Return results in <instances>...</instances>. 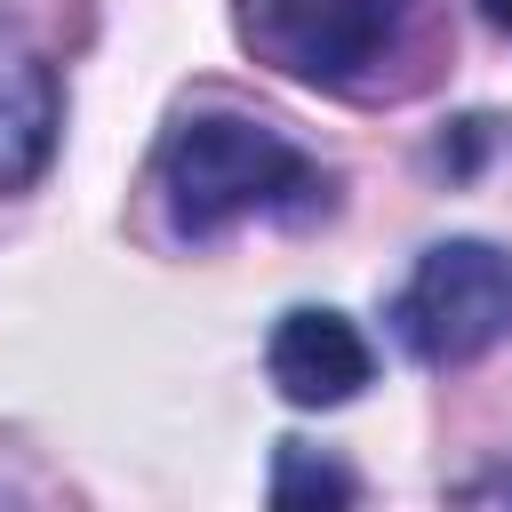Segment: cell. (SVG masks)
I'll use <instances>...</instances> for the list:
<instances>
[{"label": "cell", "instance_id": "6", "mask_svg": "<svg viewBox=\"0 0 512 512\" xmlns=\"http://www.w3.org/2000/svg\"><path fill=\"white\" fill-rule=\"evenodd\" d=\"M272 504L296 512V504H360V472L304 448V440H280L272 448Z\"/></svg>", "mask_w": 512, "mask_h": 512}, {"label": "cell", "instance_id": "2", "mask_svg": "<svg viewBox=\"0 0 512 512\" xmlns=\"http://www.w3.org/2000/svg\"><path fill=\"white\" fill-rule=\"evenodd\" d=\"M392 336L424 368H472L512 336V248L496 240H432L392 296Z\"/></svg>", "mask_w": 512, "mask_h": 512}, {"label": "cell", "instance_id": "1", "mask_svg": "<svg viewBox=\"0 0 512 512\" xmlns=\"http://www.w3.org/2000/svg\"><path fill=\"white\" fill-rule=\"evenodd\" d=\"M160 200H168V232L176 240H216L248 216H312L328 208V168L280 136L272 120L248 112H184L160 136Z\"/></svg>", "mask_w": 512, "mask_h": 512}, {"label": "cell", "instance_id": "7", "mask_svg": "<svg viewBox=\"0 0 512 512\" xmlns=\"http://www.w3.org/2000/svg\"><path fill=\"white\" fill-rule=\"evenodd\" d=\"M480 16H488V24L504 32V40H512V0H480Z\"/></svg>", "mask_w": 512, "mask_h": 512}, {"label": "cell", "instance_id": "5", "mask_svg": "<svg viewBox=\"0 0 512 512\" xmlns=\"http://www.w3.org/2000/svg\"><path fill=\"white\" fill-rule=\"evenodd\" d=\"M56 136H64L56 64L24 32H0V192H32L56 160Z\"/></svg>", "mask_w": 512, "mask_h": 512}, {"label": "cell", "instance_id": "4", "mask_svg": "<svg viewBox=\"0 0 512 512\" xmlns=\"http://www.w3.org/2000/svg\"><path fill=\"white\" fill-rule=\"evenodd\" d=\"M264 376H272V392H280L288 408H344V400L368 392L376 344L360 336L352 312H336V304H296V312H280L272 336H264Z\"/></svg>", "mask_w": 512, "mask_h": 512}, {"label": "cell", "instance_id": "8", "mask_svg": "<svg viewBox=\"0 0 512 512\" xmlns=\"http://www.w3.org/2000/svg\"><path fill=\"white\" fill-rule=\"evenodd\" d=\"M464 496H512V472H496V480H472Z\"/></svg>", "mask_w": 512, "mask_h": 512}, {"label": "cell", "instance_id": "3", "mask_svg": "<svg viewBox=\"0 0 512 512\" xmlns=\"http://www.w3.org/2000/svg\"><path fill=\"white\" fill-rule=\"evenodd\" d=\"M416 0H232V24H240V48L304 88H360L400 24H408Z\"/></svg>", "mask_w": 512, "mask_h": 512}]
</instances>
